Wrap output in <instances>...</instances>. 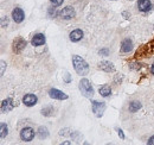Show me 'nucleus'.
<instances>
[{"instance_id":"nucleus-1","label":"nucleus","mask_w":154,"mask_h":145,"mask_svg":"<svg viewBox=\"0 0 154 145\" xmlns=\"http://www.w3.org/2000/svg\"><path fill=\"white\" fill-rule=\"evenodd\" d=\"M72 64L76 72L79 76H85L89 72V66L85 62V60H83L81 56L78 55H74L72 56Z\"/></svg>"},{"instance_id":"nucleus-2","label":"nucleus","mask_w":154,"mask_h":145,"mask_svg":"<svg viewBox=\"0 0 154 145\" xmlns=\"http://www.w3.org/2000/svg\"><path fill=\"white\" fill-rule=\"evenodd\" d=\"M78 88H79V91H81V93H82L83 96L89 98V99L93 98V95H94V88H93L91 83L89 82V80H87V79H82V80L79 81Z\"/></svg>"},{"instance_id":"nucleus-3","label":"nucleus","mask_w":154,"mask_h":145,"mask_svg":"<svg viewBox=\"0 0 154 145\" xmlns=\"http://www.w3.org/2000/svg\"><path fill=\"white\" fill-rule=\"evenodd\" d=\"M91 107H93V112L94 114L96 115L97 118H101L103 115V112L106 111V104L104 102H100L97 100H94L93 104H91Z\"/></svg>"},{"instance_id":"nucleus-4","label":"nucleus","mask_w":154,"mask_h":145,"mask_svg":"<svg viewBox=\"0 0 154 145\" xmlns=\"http://www.w3.org/2000/svg\"><path fill=\"white\" fill-rule=\"evenodd\" d=\"M20 138L23 142H31L35 138V131L31 127H25L20 131Z\"/></svg>"},{"instance_id":"nucleus-5","label":"nucleus","mask_w":154,"mask_h":145,"mask_svg":"<svg viewBox=\"0 0 154 145\" xmlns=\"http://www.w3.org/2000/svg\"><path fill=\"white\" fill-rule=\"evenodd\" d=\"M75 16H76V12H75L74 7H71V6H66V7H64V8L59 12V17L62 19H65V20L72 19Z\"/></svg>"},{"instance_id":"nucleus-6","label":"nucleus","mask_w":154,"mask_h":145,"mask_svg":"<svg viewBox=\"0 0 154 145\" xmlns=\"http://www.w3.org/2000/svg\"><path fill=\"white\" fill-rule=\"evenodd\" d=\"M38 102V98L35 95V94H26L24 98H23V104L27 107H32L35 106L36 104Z\"/></svg>"},{"instance_id":"nucleus-7","label":"nucleus","mask_w":154,"mask_h":145,"mask_svg":"<svg viewBox=\"0 0 154 145\" xmlns=\"http://www.w3.org/2000/svg\"><path fill=\"white\" fill-rule=\"evenodd\" d=\"M49 95L51 99H55V100H66L68 99V95L65 93H63L59 89H56V88H52L49 91Z\"/></svg>"},{"instance_id":"nucleus-8","label":"nucleus","mask_w":154,"mask_h":145,"mask_svg":"<svg viewBox=\"0 0 154 145\" xmlns=\"http://www.w3.org/2000/svg\"><path fill=\"white\" fill-rule=\"evenodd\" d=\"M26 40L24 39V38H21V37H18V38H16L14 40H13V51L14 53H20L25 47H26Z\"/></svg>"},{"instance_id":"nucleus-9","label":"nucleus","mask_w":154,"mask_h":145,"mask_svg":"<svg viewBox=\"0 0 154 145\" xmlns=\"http://www.w3.org/2000/svg\"><path fill=\"white\" fill-rule=\"evenodd\" d=\"M98 69H101V70H103V72H115L114 64H113L112 62H109V61H101V62L98 63Z\"/></svg>"},{"instance_id":"nucleus-10","label":"nucleus","mask_w":154,"mask_h":145,"mask_svg":"<svg viewBox=\"0 0 154 145\" xmlns=\"http://www.w3.org/2000/svg\"><path fill=\"white\" fill-rule=\"evenodd\" d=\"M13 107H14L13 100H12L11 98L5 99V100H2V102H1V113H8L10 111L13 109Z\"/></svg>"},{"instance_id":"nucleus-11","label":"nucleus","mask_w":154,"mask_h":145,"mask_svg":"<svg viewBox=\"0 0 154 145\" xmlns=\"http://www.w3.org/2000/svg\"><path fill=\"white\" fill-rule=\"evenodd\" d=\"M12 18L13 20L16 21V23H21L24 18H25V13H24V11L20 8V7H16L13 11H12Z\"/></svg>"},{"instance_id":"nucleus-12","label":"nucleus","mask_w":154,"mask_h":145,"mask_svg":"<svg viewBox=\"0 0 154 145\" xmlns=\"http://www.w3.org/2000/svg\"><path fill=\"white\" fill-rule=\"evenodd\" d=\"M152 4L151 0H139L137 1V8L141 12H148L149 10H152Z\"/></svg>"},{"instance_id":"nucleus-13","label":"nucleus","mask_w":154,"mask_h":145,"mask_svg":"<svg viewBox=\"0 0 154 145\" xmlns=\"http://www.w3.org/2000/svg\"><path fill=\"white\" fill-rule=\"evenodd\" d=\"M45 36L43 35V34H37V35H35L33 38H32V40H31V43H32V45H35V47H40V45H44L45 44Z\"/></svg>"},{"instance_id":"nucleus-14","label":"nucleus","mask_w":154,"mask_h":145,"mask_svg":"<svg viewBox=\"0 0 154 145\" xmlns=\"http://www.w3.org/2000/svg\"><path fill=\"white\" fill-rule=\"evenodd\" d=\"M132 49H133V43H132V40H131L129 38L123 39L122 43H121V51H122V53H129V51H132Z\"/></svg>"},{"instance_id":"nucleus-15","label":"nucleus","mask_w":154,"mask_h":145,"mask_svg":"<svg viewBox=\"0 0 154 145\" xmlns=\"http://www.w3.org/2000/svg\"><path fill=\"white\" fill-rule=\"evenodd\" d=\"M69 38L71 42H78L83 38V31L79 30V29H76V30H72L69 35Z\"/></svg>"},{"instance_id":"nucleus-16","label":"nucleus","mask_w":154,"mask_h":145,"mask_svg":"<svg viewBox=\"0 0 154 145\" xmlns=\"http://www.w3.org/2000/svg\"><path fill=\"white\" fill-rule=\"evenodd\" d=\"M98 93H100V95L107 98V96H109L112 94V89H110V87L108 85H103V86H101L98 88Z\"/></svg>"},{"instance_id":"nucleus-17","label":"nucleus","mask_w":154,"mask_h":145,"mask_svg":"<svg viewBox=\"0 0 154 145\" xmlns=\"http://www.w3.org/2000/svg\"><path fill=\"white\" fill-rule=\"evenodd\" d=\"M7 134H8V126L5 123H1L0 124V138L4 139Z\"/></svg>"},{"instance_id":"nucleus-18","label":"nucleus","mask_w":154,"mask_h":145,"mask_svg":"<svg viewBox=\"0 0 154 145\" xmlns=\"http://www.w3.org/2000/svg\"><path fill=\"white\" fill-rule=\"evenodd\" d=\"M54 113H55V109H54V107H51V106L44 107V108L42 109V114L45 115V117H52Z\"/></svg>"},{"instance_id":"nucleus-19","label":"nucleus","mask_w":154,"mask_h":145,"mask_svg":"<svg viewBox=\"0 0 154 145\" xmlns=\"http://www.w3.org/2000/svg\"><path fill=\"white\" fill-rule=\"evenodd\" d=\"M38 136L40 139H44V138H48V136H49V131H48V128L46 127H43L40 126L38 128Z\"/></svg>"},{"instance_id":"nucleus-20","label":"nucleus","mask_w":154,"mask_h":145,"mask_svg":"<svg viewBox=\"0 0 154 145\" xmlns=\"http://www.w3.org/2000/svg\"><path fill=\"white\" fill-rule=\"evenodd\" d=\"M140 108H141V104L139 101H132L131 105H129V111L131 112H137Z\"/></svg>"},{"instance_id":"nucleus-21","label":"nucleus","mask_w":154,"mask_h":145,"mask_svg":"<svg viewBox=\"0 0 154 145\" xmlns=\"http://www.w3.org/2000/svg\"><path fill=\"white\" fill-rule=\"evenodd\" d=\"M59 134L60 136H71L72 134V131L70 128H64V130H60Z\"/></svg>"},{"instance_id":"nucleus-22","label":"nucleus","mask_w":154,"mask_h":145,"mask_svg":"<svg viewBox=\"0 0 154 145\" xmlns=\"http://www.w3.org/2000/svg\"><path fill=\"white\" fill-rule=\"evenodd\" d=\"M8 25V19L6 16H4V17H1V26L2 27H6Z\"/></svg>"},{"instance_id":"nucleus-23","label":"nucleus","mask_w":154,"mask_h":145,"mask_svg":"<svg viewBox=\"0 0 154 145\" xmlns=\"http://www.w3.org/2000/svg\"><path fill=\"white\" fill-rule=\"evenodd\" d=\"M0 64H1V72H0V75L2 76L4 72H5V69H6V62H5V61H1Z\"/></svg>"},{"instance_id":"nucleus-24","label":"nucleus","mask_w":154,"mask_h":145,"mask_svg":"<svg viewBox=\"0 0 154 145\" xmlns=\"http://www.w3.org/2000/svg\"><path fill=\"white\" fill-rule=\"evenodd\" d=\"M98 54L103 55V56H108V55H109V50H108V49H101V50L98 51Z\"/></svg>"},{"instance_id":"nucleus-25","label":"nucleus","mask_w":154,"mask_h":145,"mask_svg":"<svg viewBox=\"0 0 154 145\" xmlns=\"http://www.w3.org/2000/svg\"><path fill=\"white\" fill-rule=\"evenodd\" d=\"M55 6H60L63 4V0H50Z\"/></svg>"},{"instance_id":"nucleus-26","label":"nucleus","mask_w":154,"mask_h":145,"mask_svg":"<svg viewBox=\"0 0 154 145\" xmlns=\"http://www.w3.org/2000/svg\"><path fill=\"white\" fill-rule=\"evenodd\" d=\"M147 144H148V145H154V136H152V137H151V138L148 139Z\"/></svg>"},{"instance_id":"nucleus-27","label":"nucleus","mask_w":154,"mask_h":145,"mask_svg":"<svg viewBox=\"0 0 154 145\" xmlns=\"http://www.w3.org/2000/svg\"><path fill=\"white\" fill-rule=\"evenodd\" d=\"M119 136L121 139H125V134H123V131L122 130H119Z\"/></svg>"},{"instance_id":"nucleus-28","label":"nucleus","mask_w":154,"mask_h":145,"mask_svg":"<svg viewBox=\"0 0 154 145\" xmlns=\"http://www.w3.org/2000/svg\"><path fill=\"white\" fill-rule=\"evenodd\" d=\"M123 16H125V18H129L131 17V14H128L127 12H123Z\"/></svg>"},{"instance_id":"nucleus-29","label":"nucleus","mask_w":154,"mask_h":145,"mask_svg":"<svg viewBox=\"0 0 154 145\" xmlns=\"http://www.w3.org/2000/svg\"><path fill=\"white\" fill-rule=\"evenodd\" d=\"M151 72H152V74L154 75V63H153V66H152V68H151Z\"/></svg>"},{"instance_id":"nucleus-30","label":"nucleus","mask_w":154,"mask_h":145,"mask_svg":"<svg viewBox=\"0 0 154 145\" xmlns=\"http://www.w3.org/2000/svg\"><path fill=\"white\" fill-rule=\"evenodd\" d=\"M131 1H132V0H131Z\"/></svg>"}]
</instances>
